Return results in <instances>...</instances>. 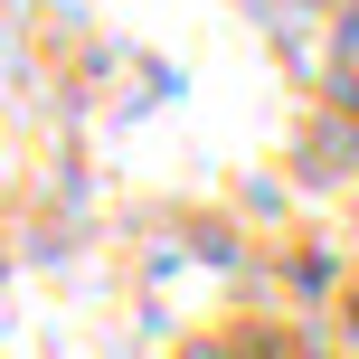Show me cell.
I'll use <instances>...</instances> for the list:
<instances>
[{
	"label": "cell",
	"mask_w": 359,
	"mask_h": 359,
	"mask_svg": "<svg viewBox=\"0 0 359 359\" xmlns=\"http://www.w3.org/2000/svg\"><path fill=\"white\" fill-rule=\"evenodd\" d=\"M341 95L359 104V19H350V38H341Z\"/></svg>",
	"instance_id": "6da1fadb"
}]
</instances>
